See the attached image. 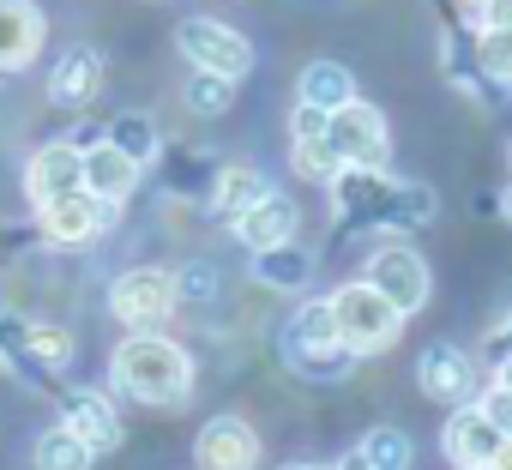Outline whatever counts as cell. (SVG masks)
<instances>
[{
  "instance_id": "obj_1",
  "label": "cell",
  "mask_w": 512,
  "mask_h": 470,
  "mask_svg": "<svg viewBox=\"0 0 512 470\" xmlns=\"http://www.w3.org/2000/svg\"><path fill=\"white\" fill-rule=\"evenodd\" d=\"M326 193H332L344 223H374V229H422L440 205L434 187L398 181V175H386V163L380 169H338L326 181Z\"/></svg>"
},
{
  "instance_id": "obj_2",
  "label": "cell",
  "mask_w": 512,
  "mask_h": 470,
  "mask_svg": "<svg viewBox=\"0 0 512 470\" xmlns=\"http://www.w3.org/2000/svg\"><path fill=\"white\" fill-rule=\"evenodd\" d=\"M115 392H127L151 410H175L193 398V356L163 332H133L115 350Z\"/></svg>"
},
{
  "instance_id": "obj_3",
  "label": "cell",
  "mask_w": 512,
  "mask_h": 470,
  "mask_svg": "<svg viewBox=\"0 0 512 470\" xmlns=\"http://www.w3.org/2000/svg\"><path fill=\"white\" fill-rule=\"evenodd\" d=\"M284 362L314 380V386H332V380H350L356 374V350L338 338V314H332V296H308L290 326H284Z\"/></svg>"
},
{
  "instance_id": "obj_4",
  "label": "cell",
  "mask_w": 512,
  "mask_h": 470,
  "mask_svg": "<svg viewBox=\"0 0 512 470\" xmlns=\"http://www.w3.org/2000/svg\"><path fill=\"white\" fill-rule=\"evenodd\" d=\"M0 362H7L19 380H31V386H49L73 362V338L61 326H37V320H19V314H0Z\"/></svg>"
},
{
  "instance_id": "obj_5",
  "label": "cell",
  "mask_w": 512,
  "mask_h": 470,
  "mask_svg": "<svg viewBox=\"0 0 512 470\" xmlns=\"http://www.w3.org/2000/svg\"><path fill=\"white\" fill-rule=\"evenodd\" d=\"M332 314H338V338H344L356 356H374V350L398 344V332H404V314H398V308L368 284V278H356V284L332 290Z\"/></svg>"
},
{
  "instance_id": "obj_6",
  "label": "cell",
  "mask_w": 512,
  "mask_h": 470,
  "mask_svg": "<svg viewBox=\"0 0 512 470\" xmlns=\"http://www.w3.org/2000/svg\"><path fill=\"white\" fill-rule=\"evenodd\" d=\"M175 308H181L175 302V272H163V266H133L109 284V314L127 332H157Z\"/></svg>"
},
{
  "instance_id": "obj_7",
  "label": "cell",
  "mask_w": 512,
  "mask_h": 470,
  "mask_svg": "<svg viewBox=\"0 0 512 470\" xmlns=\"http://www.w3.org/2000/svg\"><path fill=\"white\" fill-rule=\"evenodd\" d=\"M326 145L344 169H380L386 151H392V133H386V115L362 97H350L344 109L326 115Z\"/></svg>"
},
{
  "instance_id": "obj_8",
  "label": "cell",
  "mask_w": 512,
  "mask_h": 470,
  "mask_svg": "<svg viewBox=\"0 0 512 470\" xmlns=\"http://www.w3.org/2000/svg\"><path fill=\"white\" fill-rule=\"evenodd\" d=\"M175 49L187 55V67H205V73H223V79H247V67H253V43L229 25H217V19H181Z\"/></svg>"
},
{
  "instance_id": "obj_9",
  "label": "cell",
  "mask_w": 512,
  "mask_h": 470,
  "mask_svg": "<svg viewBox=\"0 0 512 470\" xmlns=\"http://www.w3.org/2000/svg\"><path fill=\"white\" fill-rule=\"evenodd\" d=\"M37 223H43V235L55 248H85V242H97V235L115 223V205L97 199L91 187H79V193H61V199L37 205Z\"/></svg>"
},
{
  "instance_id": "obj_10",
  "label": "cell",
  "mask_w": 512,
  "mask_h": 470,
  "mask_svg": "<svg viewBox=\"0 0 512 470\" xmlns=\"http://www.w3.org/2000/svg\"><path fill=\"white\" fill-rule=\"evenodd\" d=\"M404 320L416 314V308H428V290H434V278H428V260L422 254H410V248H380L374 260H368V272H362Z\"/></svg>"
},
{
  "instance_id": "obj_11",
  "label": "cell",
  "mask_w": 512,
  "mask_h": 470,
  "mask_svg": "<svg viewBox=\"0 0 512 470\" xmlns=\"http://www.w3.org/2000/svg\"><path fill=\"white\" fill-rule=\"evenodd\" d=\"M199 470H253L260 464V434H253L241 416H211L193 440Z\"/></svg>"
},
{
  "instance_id": "obj_12",
  "label": "cell",
  "mask_w": 512,
  "mask_h": 470,
  "mask_svg": "<svg viewBox=\"0 0 512 470\" xmlns=\"http://www.w3.org/2000/svg\"><path fill=\"white\" fill-rule=\"evenodd\" d=\"M296 223H302V211L278 193V187H266L260 199H253L241 217H235V242L247 248V254H260V248H278V242H296Z\"/></svg>"
},
{
  "instance_id": "obj_13",
  "label": "cell",
  "mask_w": 512,
  "mask_h": 470,
  "mask_svg": "<svg viewBox=\"0 0 512 470\" xmlns=\"http://www.w3.org/2000/svg\"><path fill=\"white\" fill-rule=\"evenodd\" d=\"M79 187H85V151H79L73 139L43 145V151L31 157V169H25L31 205H49V199H61V193H79Z\"/></svg>"
},
{
  "instance_id": "obj_14",
  "label": "cell",
  "mask_w": 512,
  "mask_h": 470,
  "mask_svg": "<svg viewBox=\"0 0 512 470\" xmlns=\"http://www.w3.org/2000/svg\"><path fill=\"white\" fill-rule=\"evenodd\" d=\"M416 386L434 398V404H464L470 386H476V362L458 350V344H428L416 356Z\"/></svg>"
},
{
  "instance_id": "obj_15",
  "label": "cell",
  "mask_w": 512,
  "mask_h": 470,
  "mask_svg": "<svg viewBox=\"0 0 512 470\" xmlns=\"http://www.w3.org/2000/svg\"><path fill=\"white\" fill-rule=\"evenodd\" d=\"M61 422L103 458V452H115L121 446V416H115V404L103 398V392H91V386H73V392H61Z\"/></svg>"
},
{
  "instance_id": "obj_16",
  "label": "cell",
  "mask_w": 512,
  "mask_h": 470,
  "mask_svg": "<svg viewBox=\"0 0 512 470\" xmlns=\"http://www.w3.org/2000/svg\"><path fill=\"white\" fill-rule=\"evenodd\" d=\"M43 7L37 0H0V73H19L43 55Z\"/></svg>"
},
{
  "instance_id": "obj_17",
  "label": "cell",
  "mask_w": 512,
  "mask_h": 470,
  "mask_svg": "<svg viewBox=\"0 0 512 470\" xmlns=\"http://www.w3.org/2000/svg\"><path fill=\"white\" fill-rule=\"evenodd\" d=\"M97 91H103V55L91 43L61 49V61L49 67V103L55 109H85Z\"/></svg>"
},
{
  "instance_id": "obj_18",
  "label": "cell",
  "mask_w": 512,
  "mask_h": 470,
  "mask_svg": "<svg viewBox=\"0 0 512 470\" xmlns=\"http://www.w3.org/2000/svg\"><path fill=\"white\" fill-rule=\"evenodd\" d=\"M85 151V187L97 193V199H109V205H121L133 187H139V163L121 151V145H109V139H91V145H79Z\"/></svg>"
},
{
  "instance_id": "obj_19",
  "label": "cell",
  "mask_w": 512,
  "mask_h": 470,
  "mask_svg": "<svg viewBox=\"0 0 512 470\" xmlns=\"http://www.w3.org/2000/svg\"><path fill=\"white\" fill-rule=\"evenodd\" d=\"M500 428L488 422V410L476 404V410H458L452 422H446V458L458 464V470H470V464H488L494 452H500Z\"/></svg>"
},
{
  "instance_id": "obj_20",
  "label": "cell",
  "mask_w": 512,
  "mask_h": 470,
  "mask_svg": "<svg viewBox=\"0 0 512 470\" xmlns=\"http://www.w3.org/2000/svg\"><path fill=\"white\" fill-rule=\"evenodd\" d=\"M476 61L500 85H512V0H488L476 13Z\"/></svg>"
},
{
  "instance_id": "obj_21",
  "label": "cell",
  "mask_w": 512,
  "mask_h": 470,
  "mask_svg": "<svg viewBox=\"0 0 512 470\" xmlns=\"http://www.w3.org/2000/svg\"><path fill=\"white\" fill-rule=\"evenodd\" d=\"M253 278H260L266 290H278V296H302V290L314 284V254L296 248V242L260 248V254H253Z\"/></svg>"
},
{
  "instance_id": "obj_22",
  "label": "cell",
  "mask_w": 512,
  "mask_h": 470,
  "mask_svg": "<svg viewBox=\"0 0 512 470\" xmlns=\"http://www.w3.org/2000/svg\"><path fill=\"white\" fill-rule=\"evenodd\" d=\"M350 97H356V79H350V67H338V61H308V67H302V79H296V103L344 109Z\"/></svg>"
},
{
  "instance_id": "obj_23",
  "label": "cell",
  "mask_w": 512,
  "mask_h": 470,
  "mask_svg": "<svg viewBox=\"0 0 512 470\" xmlns=\"http://www.w3.org/2000/svg\"><path fill=\"white\" fill-rule=\"evenodd\" d=\"M266 187H272V181H266L260 169H247V163H229V169H217V181H211V211L235 223V217H241L253 199H260Z\"/></svg>"
},
{
  "instance_id": "obj_24",
  "label": "cell",
  "mask_w": 512,
  "mask_h": 470,
  "mask_svg": "<svg viewBox=\"0 0 512 470\" xmlns=\"http://www.w3.org/2000/svg\"><path fill=\"white\" fill-rule=\"evenodd\" d=\"M31 464H37V470H91V464H97V452H91L67 422H55V428H43V434H37Z\"/></svg>"
},
{
  "instance_id": "obj_25",
  "label": "cell",
  "mask_w": 512,
  "mask_h": 470,
  "mask_svg": "<svg viewBox=\"0 0 512 470\" xmlns=\"http://www.w3.org/2000/svg\"><path fill=\"white\" fill-rule=\"evenodd\" d=\"M103 139H109V145H121V151H127V157H133L139 169H145V163L157 157V145H163V139H157V121H151V115H139V109H127V115H115Z\"/></svg>"
},
{
  "instance_id": "obj_26",
  "label": "cell",
  "mask_w": 512,
  "mask_h": 470,
  "mask_svg": "<svg viewBox=\"0 0 512 470\" xmlns=\"http://www.w3.org/2000/svg\"><path fill=\"white\" fill-rule=\"evenodd\" d=\"M356 452L368 458V470H410V434L404 428H392V422H380V428H368L362 440H356Z\"/></svg>"
},
{
  "instance_id": "obj_27",
  "label": "cell",
  "mask_w": 512,
  "mask_h": 470,
  "mask_svg": "<svg viewBox=\"0 0 512 470\" xmlns=\"http://www.w3.org/2000/svg\"><path fill=\"white\" fill-rule=\"evenodd\" d=\"M235 85H241V79H223V73L193 67V73H187V85H181V97H187V109H193V115H205V121H211V115H223V109L235 103Z\"/></svg>"
},
{
  "instance_id": "obj_28",
  "label": "cell",
  "mask_w": 512,
  "mask_h": 470,
  "mask_svg": "<svg viewBox=\"0 0 512 470\" xmlns=\"http://www.w3.org/2000/svg\"><path fill=\"white\" fill-rule=\"evenodd\" d=\"M217 290H223V284H217L211 266H187V272H175V302H181V308H211Z\"/></svg>"
},
{
  "instance_id": "obj_29",
  "label": "cell",
  "mask_w": 512,
  "mask_h": 470,
  "mask_svg": "<svg viewBox=\"0 0 512 470\" xmlns=\"http://www.w3.org/2000/svg\"><path fill=\"white\" fill-rule=\"evenodd\" d=\"M482 410H488V422H494L500 434H512V392H506V386H488V392H482Z\"/></svg>"
},
{
  "instance_id": "obj_30",
  "label": "cell",
  "mask_w": 512,
  "mask_h": 470,
  "mask_svg": "<svg viewBox=\"0 0 512 470\" xmlns=\"http://www.w3.org/2000/svg\"><path fill=\"white\" fill-rule=\"evenodd\" d=\"M506 350H512V308H506V320H500V326H494V332H488V356H494V362H500V356H506Z\"/></svg>"
},
{
  "instance_id": "obj_31",
  "label": "cell",
  "mask_w": 512,
  "mask_h": 470,
  "mask_svg": "<svg viewBox=\"0 0 512 470\" xmlns=\"http://www.w3.org/2000/svg\"><path fill=\"white\" fill-rule=\"evenodd\" d=\"M494 386H506V392H512V350H506V356L494 362Z\"/></svg>"
},
{
  "instance_id": "obj_32",
  "label": "cell",
  "mask_w": 512,
  "mask_h": 470,
  "mask_svg": "<svg viewBox=\"0 0 512 470\" xmlns=\"http://www.w3.org/2000/svg\"><path fill=\"white\" fill-rule=\"evenodd\" d=\"M338 470H368V458H362V452H344V458H338Z\"/></svg>"
},
{
  "instance_id": "obj_33",
  "label": "cell",
  "mask_w": 512,
  "mask_h": 470,
  "mask_svg": "<svg viewBox=\"0 0 512 470\" xmlns=\"http://www.w3.org/2000/svg\"><path fill=\"white\" fill-rule=\"evenodd\" d=\"M284 470H338V464H314V458H302V464H284Z\"/></svg>"
},
{
  "instance_id": "obj_34",
  "label": "cell",
  "mask_w": 512,
  "mask_h": 470,
  "mask_svg": "<svg viewBox=\"0 0 512 470\" xmlns=\"http://www.w3.org/2000/svg\"><path fill=\"white\" fill-rule=\"evenodd\" d=\"M500 217H506V223H512V187H506V193H500Z\"/></svg>"
},
{
  "instance_id": "obj_35",
  "label": "cell",
  "mask_w": 512,
  "mask_h": 470,
  "mask_svg": "<svg viewBox=\"0 0 512 470\" xmlns=\"http://www.w3.org/2000/svg\"><path fill=\"white\" fill-rule=\"evenodd\" d=\"M464 7H470V13H482V7H488V0H464Z\"/></svg>"
},
{
  "instance_id": "obj_36",
  "label": "cell",
  "mask_w": 512,
  "mask_h": 470,
  "mask_svg": "<svg viewBox=\"0 0 512 470\" xmlns=\"http://www.w3.org/2000/svg\"><path fill=\"white\" fill-rule=\"evenodd\" d=\"M470 470H500V464H494V458H488V464H470Z\"/></svg>"
}]
</instances>
